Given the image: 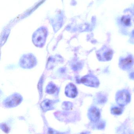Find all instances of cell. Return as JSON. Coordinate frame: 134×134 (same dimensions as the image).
Segmentation results:
<instances>
[{
  "mask_svg": "<svg viewBox=\"0 0 134 134\" xmlns=\"http://www.w3.org/2000/svg\"><path fill=\"white\" fill-rule=\"evenodd\" d=\"M96 129L99 130H102L104 129L105 126V122L103 121H99L98 122H96Z\"/></svg>",
  "mask_w": 134,
  "mask_h": 134,
  "instance_id": "obj_13",
  "label": "cell"
},
{
  "mask_svg": "<svg viewBox=\"0 0 134 134\" xmlns=\"http://www.w3.org/2000/svg\"><path fill=\"white\" fill-rule=\"evenodd\" d=\"M111 113L114 115H120L122 113L123 110L121 107H118L117 106L112 107L111 109Z\"/></svg>",
  "mask_w": 134,
  "mask_h": 134,
  "instance_id": "obj_12",
  "label": "cell"
},
{
  "mask_svg": "<svg viewBox=\"0 0 134 134\" xmlns=\"http://www.w3.org/2000/svg\"><path fill=\"white\" fill-rule=\"evenodd\" d=\"M123 22L125 25H127V26H128L130 24V20L129 18H124L123 19Z\"/></svg>",
  "mask_w": 134,
  "mask_h": 134,
  "instance_id": "obj_14",
  "label": "cell"
},
{
  "mask_svg": "<svg viewBox=\"0 0 134 134\" xmlns=\"http://www.w3.org/2000/svg\"><path fill=\"white\" fill-rule=\"evenodd\" d=\"M22 101V97L18 94H14L7 98L4 102V105L6 108H13L19 104Z\"/></svg>",
  "mask_w": 134,
  "mask_h": 134,
  "instance_id": "obj_3",
  "label": "cell"
},
{
  "mask_svg": "<svg viewBox=\"0 0 134 134\" xmlns=\"http://www.w3.org/2000/svg\"><path fill=\"white\" fill-rule=\"evenodd\" d=\"M54 104L55 103L53 101L46 99L42 102L41 106L43 111L46 112L53 109Z\"/></svg>",
  "mask_w": 134,
  "mask_h": 134,
  "instance_id": "obj_10",
  "label": "cell"
},
{
  "mask_svg": "<svg viewBox=\"0 0 134 134\" xmlns=\"http://www.w3.org/2000/svg\"><path fill=\"white\" fill-rule=\"evenodd\" d=\"M134 64V59L132 55H129L125 58H121L119 61V65L121 69L124 70H129Z\"/></svg>",
  "mask_w": 134,
  "mask_h": 134,
  "instance_id": "obj_7",
  "label": "cell"
},
{
  "mask_svg": "<svg viewBox=\"0 0 134 134\" xmlns=\"http://www.w3.org/2000/svg\"><path fill=\"white\" fill-rule=\"evenodd\" d=\"M116 103L120 107H123L130 103L131 96L126 90H123L117 92L116 96Z\"/></svg>",
  "mask_w": 134,
  "mask_h": 134,
  "instance_id": "obj_2",
  "label": "cell"
},
{
  "mask_svg": "<svg viewBox=\"0 0 134 134\" xmlns=\"http://www.w3.org/2000/svg\"><path fill=\"white\" fill-rule=\"evenodd\" d=\"M113 53L112 49L104 47L97 53L98 58L101 61H109L112 59Z\"/></svg>",
  "mask_w": 134,
  "mask_h": 134,
  "instance_id": "obj_6",
  "label": "cell"
},
{
  "mask_svg": "<svg viewBox=\"0 0 134 134\" xmlns=\"http://www.w3.org/2000/svg\"><path fill=\"white\" fill-rule=\"evenodd\" d=\"M36 64V59L31 54L24 55L20 60V66L24 68H31Z\"/></svg>",
  "mask_w": 134,
  "mask_h": 134,
  "instance_id": "obj_4",
  "label": "cell"
},
{
  "mask_svg": "<svg viewBox=\"0 0 134 134\" xmlns=\"http://www.w3.org/2000/svg\"><path fill=\"white\" fill-rule=\"evenodd\" d=\"M79 82L85 86L94 87H98L100 84L97 78L92 75L83 76L79 80Z\"/></svg>",
  "mask_w": 134,
  "mask_h": 134,
  "instance_id": "obj_5",
  "label": "cell"
},
{
  "mask_svg": "<svg viewBox=\"0 0 134 134\" xmlns=\"http://www.w3.org/2000/svg\"><path fill=\"white\" fill-rule=\"evenodd\" d=\"M89 119L93 122H96L100 120L101 113L99 109L95 106H92L89 109L88 113Z\"/></svg>",
  "mask_w": 134,
  "mask_h": 134,
  "instance_id": "obj_8",
  "label": "cell"
},
{
  "mask_svg": "<svg viewBox=\"0 0 134 134\" xmlns=\"http://www.w3.org/2000/svg\"><path fill=\"white\" fill-rule=\"evenodd\" d=\"M57 87L53 83H49L46 87V92L50 94L54 93L57 91Z\"/></svg>",
  "mask_w": 134,
  "mask_h": 134,
  "instance_id": "obj_11",
  "label": "cell"
},
{
  "mask_svg": "<svg viewBox=\"0 0 134 134\" xmlns=\"http://www.w3.org/2000/svg\"><path fill=\"white\" fill-rule=\"evenodd\" d=\"M46 30L41 28L36 31L33 35L32 41L34 44L38 47H42L45 43L47 37Z\"/></svg>",
  "mask_w": 134,
  "mask_h": 134,
  "instance_id": "obj_1",
  "label": "cell"
},
{
  "mask_svg": "<svg viewBox=\"0 0 134 134\" xmlns=\"http://www.w3.org/2000/svg\"><path fill=\"white\" fill-rule=\"evenodd\" d=\"M65 94L68 97L74 98L78 94V91L76 87L72 83H69L66 87Z\"/></svg>",
  "mask_w": 134,
  "mask_h": 134,
  "instance_id": "obj_9",
  "label": "cell"
},
{
  "mask_svg": "<svg viewBox=\"0 0 134 134\" xmlns=\"http://www.w3.org/2000/svg\"><path fill=\"white\" fill-rule=\"evenodd\" d=\"M130 77L131 79L134 80V72H131L130 75Z\"/></svg>",
  "mask_w": 134,
  "mask_h": 134,
  "instance_id": "obj_15",
  "label": "cell"
}]
</instances>
